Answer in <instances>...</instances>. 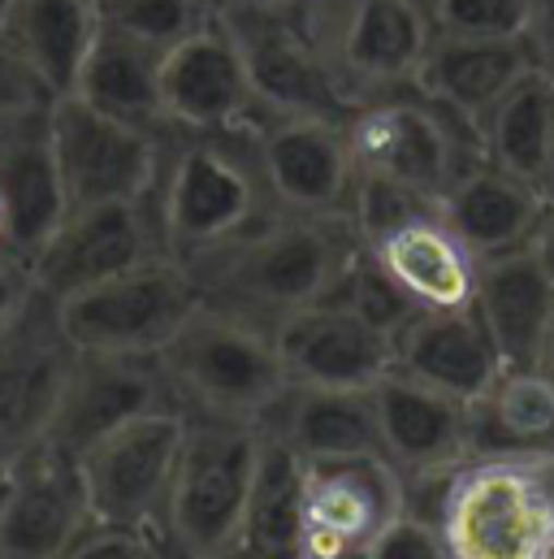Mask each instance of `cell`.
<instances>
[{
  "label": "cell",
  "mask_w": 554,
  "mask_h": 559,
  "mask_svg": "<svg viewBox=\"0 0 554 559\" xmlns=\"http://www.w3.org/2000/svg\"><path fill=\"white\" fill-rule=\"evenodd\" d=\"M356 248L360 235L351 217L269 213L261 226L182 265L208 308L274 334L286 317L321 304L334 290Z\"/></svg>",
  "instance_id": "6da1fadb"
},
{
  "label": "cell",
  "mask_w": 554,
  "mask_h": 559,
  "mask_svg": "<svg viewBox=\"0 0 554 559\" xmlns=\"http://www.w3.org/2000/svg\"><path fill=\"white\" fill-rule=\"evenodd\" d=\"M429 490L424 512L437 521L450 559H554L546 460L472 455Z\"/></svg>",
  "instance_id": "7a4b0ae2"
},
{
  "label": "cell",
  "mask_w": 554,
  "mask_h": 559,
  "mask_svg": "<svg viewBox=\"0 0 554 559\" xmlns=\"http://www.w3.org/2000/svg\"><path fill=\"white\" fill-rule=\"evenodd\" d=\"M277 213L256 152L252 127L230 135H186L156 182V226L165 252L178 261L204 257Z\"/></svg>",
  "instance_id": "3957f363"
},
{
  "label": "cell",
  "mask_w": 554,
  "mask_h": 559,
  "mask_svg": "<svg viewBox=\"0 0 554 559\" xmlns=\"http://www.w3.org/2000/svg\"><path fill=\"white\" fill-rule=\"evenodd\" d=\"M156 360L173 404L186 417L265 425L290 391L274 334L208 304L173 334Z\"/></svg>",
  "instance_id": "277c9868"
},
{
  "label": "cell",
  "mask_w": 554,
  "mask_h": 559,
  "mask_svg": "<svg viewBox=\"0 0 554 559\" xmlns=\"http://www.w3.org/2000/svg\"><path fill=\"white\" fill-rule=\"evenodd\" d=\"M265 425L186 417L160 538L186 559H234L256 486Z\"/></svg>",
  "instance_id": "5b68a950"
},
{
  "label": "cell",
  "mask_w": 554,
  "mask_h": 559,
  "mask_svg": "<svg viewBox=\"0 0 554 559\" xmlns=\"http://www.w3.org/2000/svg\"><path fill=\"white\" fill-rule=\"evenodd\" d=\"M303 31L356 109L416 87L433 22L420 0H294Z\"/></svg>",
  "instance_id": "8992f818"
},
{
  "label": "cell",
  "mask_w": 554,
  "mask_h": 559,
  "mask_svg": "<svg viewBox=\"0 0 554 559\" xmlns=\"http://www.w3.org/2000/svg\"><path fill=\"white\" fill-rule=\"evenodd\" d=\"M347 143L356 174L412 187L429 200H446V191L485 160L481 131L416 87L356 109L347 118Z\"/></svg>",
  "instance_id": "52a82bcc"
},
{
  "label": "cell",
  "mask_w": 554,
  "mask_h": 559,
  "mask_svg": "<svg viewBox=\"0 0 554 559\" xmlns=\"http://www.w3.org/2000/svg\"><path fill=\"white\" fill-rule=\"evenodd\" d=\"M204 308L191 270L160 252L127 274L96 282L57 304L61 330L79 352L96 356H160L173 334Z\"/></svg>",
  "instance_id": "ba28073f"
},
{
  "label": "cell",
  "mask_w": 554,
  "mask_h": 559,
  "mask_svg": "<svg viewBox=\"0 0 554 559\" xmlns=\"http://www.w3.org/2000/svg\"><path fill=\"white\" fill-rule=\"evenodd\" d=\"M44 135L70 209L147 200L160 182V140L143 127L92 109L79 96H57L44 109Z\"/></svg>",
  "instance_id": "9c48e42d"
},
{
  "label": "cell",
  "mask_w": 554,
  "mask_h": 559,
  "mask_svg": "<svg viewBox=\"0 0 554 559\" xmlns=\"http://www.w3.org/2000/svg\"><path fill=\"white\" fill-rule=\"evenodd\" d=\"M79 347L65 338L57 299L31 295L0 325V473L48 442Z\"/></svg>",
  "instance_id": "30bf717a"
},
{
  "label": "cell",
  "mask_w": 554,
  "mask_h": 559,
  "mask_svg": "<svg viewBox=\"0 0 554 559\" xmlns=\"http://www.w3.org/2000/svg\"><path fill=\"white\" fill-rule=\"evenodd\" d=\"M182 438H186V413L169 404L143 413L131 425L113 429L105 442H96L79 460L92 521L160 534Z\"/></svg>",
  "instance_id": "8fae6325"
},
{
  "label": "cell",
  "mask_w": 554,
  "mask_h": 559,
  "mask_svg": "<svg viewBox=\"0 0 554 559\" xmlns=\"http://www.w3.org/2000/svg\"><path fill=\"white\" fill-rule=\"evenodd\" d=\"M408 508H412V486L386 455L303 460L308 559H364V551Z\"/></svg>",
  "instance_id": "7c38bea8"
},
{
  "label": "cell",
  "mask_w": 554,
  "mask_h": 559,
  "mask_svg": "<svg viewBox=\"0 0 554 559\" xmlns=\"http://www.w3.org/2000/svg\"><path fill=\"white\" fill-rule=\"evenodd\" d=\"M221 22L243 52L261 114L325 122L351 118V105L342 100L325 57L294 13V0L281 9H221Z\"/></svg>",
  "instance_id": "4fadbf2b"
},
{
  "label": "cell",
  "mask_w": 554,
  "mask_h": 559,
  "mask_svg": "<svg viewBox=\"0 0 554 559\" xmlns=\"http://www.w3.org/2000/svg\"><path fill=\"white\" fill-rule=\"evenodd\" d=\"M252 152L277 213L351 217L360 174L347 143V122L261 114L252 122Z\"/></svg>",
  "instance_id": "5bb4252c"
},
{
  "label": "cell",
  "mask_w": 554,
  "mask_h": 559,
  "mask_svg": "<svg viewBox=\"0 0 554 559\" xmlns=\"http://www.w3.org/2000/svg\"><path fill=\"white\" fill-rule=\"evenodd\" d=\"M160 105L165 127L182 135H230L261 118L243 52L230 26L208 17L200 31L165 48L160 57Z\"/></svg>",
  "instance_id": "9a60e30c"
},
{
  "label": "cell",
  "mask_w": 554,
  "mask_h": 559,
  "mask_svg": "<svg viewBox=\"0 0 554 559\" xmlns=\"http://www.w3.org/2000/svg\"><path fill=\"white\" fill-rule=\"evenodd\" d=\"M160 252H165V239H160L156 217L147 213V200L87 204V209H70L57 235L35 252L31 278L39 295L61 304L96 282L135 270Z\"/></svg>",
  "instance_id": "2e32d148"
},
{
  "label": "cell",
  "mask_w": 554,
  "mask_h": 559,
  "mask_svg": "<svg viewBox=\"0 0 554 559\" xmlns=\"http://www.w3.org/2000/svg\"><path fill=\"white\" fill-rule=\"evenodd\" d=\"M87 525L79 460L39 447L0 473V559H61Z\"/></svg>",
  "instance_id": "e0dca14e"
},
{
  "label": "cell",
  "mask_w": 554,
  "mask_h": 559,
  "mask_svg": "<svg viewBox=\"0 0 554 559\" xmlns=\"http://www.w3.org/2000/svg\"><path fill=\"white\" fill-rule=\"evenodd\" d=\"M382 429V455L408 477V486H437L450 468L472 460V404L390 369L373 386Z\"/></svg>",
  "instance_id": "ac0fdd59"
},
{
  "label": "cell",
  "mask_w": 554,
  "mask_h": 559,
  "mask_svg": "<svg viewBox=\"0 0 554 559\" xmlns=\"http://www.w3.org/2000/svg\"><path fill=\"white\" fill-rule=\"evenodd\" d=\"M169 382L160 373L156 356H96V352H79L74 373L61 391L57 417L48 429L52 451L83 460L96 442H105L113 429L131 425L135 417L152 408H169ZM178 408V404H173Z\"/></svg>",
  "instance_id": "d6986e66"
},
{
  "label": "cell",
  "mask_w": 554,
  "mask_h": 559,
  "mask_svg": "<svg viewBox=\"0 0 554 559\" xmlns=\"http://www.w3.org/2000/svg\"><path fill=\"white\" fill-rule=\"evenodd\" d=\"M274 343L290 386L373 391L395 369V338L334 299L286 317L274 330Z\"/></svg>",
  "instance_id": "ffe728a7"
},
{
  "label": "cell",
  "mask_w": 554,
  "mask_h": 559,
  "mask_svg": "<svg viewBox=\"0 0 554 559\" xmlns=\"http://www.w3.org/2000/svg\"><path fill=\"white\" fill-rule=\"evenodd\" d=\"M395 369L477 404L503 373V356L477 308H416L395 334Z\"/></svg>",
  "instance_id": "44dd1931"
},
{
  "label": "cell",
  "mask_w": 554,
  "mask_h": 559,
  "mask_svg": "<svg viewBox=\"0 0 554 559\" xmlns=\"http://www.w3.org/2000/svg\"><path fill=\"white\" fill-rule=\"evenodd\" d=\"M416 308H472L481 261L450 230L442 204L364 243Z\"/></svg>",
  "instance_id": "7402d4cb"
},
{
  "label": "cell",
  "mask_w": 554,
  "mask_h": 559,
  "mask_svg": "<svg viewBox=\"0 0 554 559\" xmlns=\"http://www.w3.org/2000/svg\"><path fill=\"white\" fill-rule=\"evenodd\" d=\"M472 308L481 312L503 369H538L554 317V278L533 243L481 261Z\"/></svg>",
  "instance_id": "603a6c76"
},
{
  "label": "cell",
  "mask_w": 554,
  "mask_h": 559,
  "mask_svg": "<svg viewBox=\"0 0 554 559\" xmlns=\"http://www.w3.org/2000/svg\"><path fill=\"white\" fill-rule=\"evenodd\" d=\"M533 48L529 39H459V35H433L424 66L416 74V92L446 105L463 122L481 131L490 109L511 92L520 74H529Z\"/></svg>",
  "instance_id": "cb8c5ba5"
},
{
  "label": "cell",
  "mask_w": 554,
  "mask_h": 559,
  "mask_svg": "<svg viewBox=\"0 0 554 559\" xmlns=\"http://www.w3.org/2000/svg\"><path fill=\"white\" fill-rule=\"evenodd\" d=\"M442 213L450 230L472 248V257L490 261L533 243L538 222L546 213V191L481 160L446 191Z\"/></svg>",
  "instance_id": "d4e9b609"
},
{
  "label": "cell",
  "mask_w": 554,
  "mask_h": 559,
  "mask_svg": "<svg viewBox=\"0 0 554 559\" xmlns=\"http://www.w3.org/2000/svg\"><path fill=\"white\" fill-rule=\"evenodd\" d=\"M100 22L105 13L96 0H9L0 35L26 57V66L57 100L74 92Z\"/></svg>",
  "instance_id": "484cf974"
},
{
  "label": "cell",
  "mask_w": 554,
  "mask_h": 559,
  "mask_svg": "<svg viewBox=\"0 0 554 559\" xmlns=\"http://www.w3.org/2000/svg\"><path fill=\"white\" fill-rule=\"evenodd\" d=\"M160 48L143 44L138 35L100 22V35L83 61V74L70 96L87 100L92 109L122 118L131 127H143L152 135L169 131L165 127V105H160Z\"/></svg>",
  "instance_id": "4316f807"
},
{
  "label": "cell",
  "mask_w": 554,
  "mask_h": 559,
  "mask_svg": "<svg viewBox=\"0 0 554 559\" xmlns=\"http://www.w3.org/2000/svg\"><path fill=\"white\" fill-rule=\"evenodd\" d=\"M299 460H342V455H382V429L373 391H334V386H290L277 413L265 420Z\"/></svg>",
  "instance_id": "83f0119b"
},
{
  "label": "cell",
  "mask_w": 554,
  "mask_h": 559,
  "mask_svg": "<svg viewBox=\"0 0 554 559\" xmlns=\"http://www.w3.org/2000/svg\"><path fill=\"white\" fill-rule=\"evenodd\" d=\"M65 213L70 200L44 131L0 152V248L31 265L35 252L57 235Z\"/></svg>",
  "instance_id": "f1b7e54d"
},
{
  "label": "cell",
  "mask_w": 554,
  "mask_h": 559,
  "mask_svg": "<svg viewBox=\"0 0 554 559\" xmlns=\"http://www.w3.org/2000/svg\"><path fill=\"white\" fill-rule=\"evenodd\" d=\"M472 455H554V382L542 369H503L472 404Z\"/></svg>",
  "instance_id": "f546056e"
},
{
  "label": "cell",
  "mask_w": 554,
  "mask_h": 559,
  "mask_svg": "<svg viewBox=\"0 0 554 559\" xmlns=\"http://www.w3.org/2000/svg\"><path fill=\"white\" fill-rule=\"evenodd\" d=\"M234 559H308L303 551V460L265 429L256 486Z\"/></svg>",
  "instance_id": "4dcf8cb0"
},
{
  "label": "cell",
  "mask_w": 554,
  "mask_h": 559,
  "mask_svg": "<svg viewBox=\"0 0 554 559\" xmlns=\"http://www.w3.org/2000/svg\"><path fill=\"white\" fill-rule=\"evenodd\" d=\"M554 140V79L546 70H529L511 83V92L490 109L481 122L485 160L542 187L546 191V165Z\"/></svg>",
  "instance_id": "1f68e13d"
},
{
  "label": "cell",
  "mask_w": 554,
  "mask_h": 559,
  "mask_svg": "<svg viewBox=\"0 0 554 559\" xmlns=\"http://www.w3.org/2000/svg\"><path fill=\"white\" fill-rule=\"evenodd\" d=\"M325 299L351 308L360 321H369L373 330H382V334H390V338L408 325V317L416 312V304L395 286V278L377 265V257H373L364 243L356 248V257L347 261V270L338 274L334 290H329Z\"/></svg>",
  "instance_id": "d6a6232c"
},
{
  "label": "cell",
  "mask_w": 554,
  "mask_h": 559,
  "mask_svg": "<svg viewBox=\"0 0 554 559\" xmlns=\"http://www.w3.org/2000/svg\"><path fill=\"white\" fill-rule=\"evenodd\" d=\"M533 0H429L433 35L459 39H525Z\"/></svg>",
  "instance_id": "836d02e7"
},
{
  "label": "cell",
  "mask_w": 554,
  "mask_h": 559,
  "mask_svg": "<svg viewBox=\"0 0 554 559\" xmlns=\"http://www.w3.org/2000/svg\"><path fill=\"white\" fill-rule=\"evenodd\" d=\"M208 17H217V9L208 0H113L105 9V22L131 31L160 52L173 48L178 39H186L191 31H200Z\"/></svg>",
  "instance_id": "e575fe53"
},
{
  "label": "cell",
  "mask_w": 554,
  "mask_h": 559,
  "mask_svg": "<svg viewBox=\"0 0 554 559\" xmlns=\"http://www.w3.org/2000/svg\"><path fill=\"white\" fill-rule=\"evenodd\" d=\"M364 559H450L446 551V538L437 530V521L424 512V508H408L369 551Z\"/></svg>",
  "instance_id": "d590c367"
},
{
  "label": "cell",
  "mask_w": 554,
  "mask_h": 559,
  "mask_svg": "<svg viewBox=\"0 0 554 559\" xmlns=\"http://www.w3.org/2000/svg\"><path fill=\"white\" fill-rule=\"evenodd\" d=\"M52 96L39 83V74L26 66V57L0 35V122L9 118H31L39 109H48Z\"/></svg>",
  "instance_id": "8d00e7d4"
},
{
  "label": "cell",
  "mask_w": 554,
  "mask_h": 559,
  "mask_svg": "<svg viewBox=\"0 0 554 559\" xmlns=\"http://www.w3.org/2000/svg\"><path fill=\"white\" fill-rule=\"evenodd\" d=\"M160 543V534H143V530H122V525H100L92 521L79 543L61 559H152Z\"/></svg>",
  "instance_id": "74e56055"
},
{
  "label": "cell",
  "mask_w": 554,
  "mask_h": 559,
  "mask_svg": "<svg viewBox=\"0 0 554 559\" xmlns=\"http://www.w3.org/2000/svg\"><path fill=\"white\" fill-rule=\"evenodd\" d=\"M31 295H35L31 265H26L22 257H13L9 248H0V325L13 321Z\"/></svg>",
  "instance_id": "f35d334b"
},
{
  "label": "cell",
  "mask_w": 554,
  "mask_h": 559,
  "mask_svg": "<svg viewBox=\"0 0 554 559\" xmlns=\"http://www.w3.org/2000/svg\"><path fill=\"white\" fill-rule=\"evenodd\" d=\"M529 48L538 70H546L554 79V0H533V17H529Z\"/></svg>",
  "instance_id": "ab89813d"
},
{
  "label": "cell",
  "mask_w": 554,
  "mask_h": 559,
  "mask_svg": "<svg viewBox=\"0 0 554 559\" xmlns=\"http://www.w3.org/2000/svg\"><path fill=\"white\" fill-rule=\"evenodd\" d=\"M533 252L542 257V265L551 270V278H554V200H546V213H542V222H538V235H533Z\"/></svg>",
  "instance_id": "60d3db41"
},
{
  "label": "cell",
  "mask_w": 554,
  "mask_h": 559,
  "mask_svg": "<svg viewBox=\"0 0 554 559\" xmlns=\"http://www.w3.org/2000/svg\"><path fill=\"white\" fill-rule=\"evenodd\" d=\"M538 369L554 382V317H551V330H546V343H542V356H538Z\"/></svg>",
  "instance_id": "b9f144b4"
},
{
  "label": "cell",
  "mask_w": 554,
  "mask_h": 559,
  "mask_svg": "<svg viewBox=\"0 0 554 559\" xmlns=\"http://www.w3.org/2000/svg\"><path fill=\"white\" fill-rule=\"evenodd\" d=\"M281 4H290V0H221V9H281Z\"/></svg>",
  "instance_id": "7bdbcfd3"
},
{
  "label": "cell",
  "mask_w": 554,
  "mask_h": 559,
  "mask_svg": "<svg viewBox=\"0 0 554 559\" xmlns=\"http://www.w3.org/2000/svg\"><path fill=\"white\" fill-rule=\"evenodd\" d=\"M152 559H186V556H182V551H173V547L160 538V543H156V551H152Z\"/></svg>",
  "instance_id": "ee69618b"
},
{
  "label": "cell",
  "mask_w": 554,
  "mask_h": 559,
  "mask_svg": "<svg viewBox=\"0 0 554 559\" xmlns=\"http://www.w3.org/2000/svg\"><path fill=\"white\" fill-rule=\"evenodd\" d=\"M546 200H554V140H551V165H546Z\"/></svg>",
  "instance_id": "f6af8a7d"
},
{
  "label": "cell",
  "mask_w": 554,
  "mask_h": 559,
  "mask_svg": "<svg viewBox=\"0 0 554 559\" xmlns=\"http://www.w3.org/2000/svg\"><path fill=\"white\" fill-rule=\"evenodd\" d=\"M546 477H551V490H554V455L546 460Z\"/></svg>",
  "instance_id": "bcb514c9"
},
{
  "label": "cell",
  "mask_w": 554,
  "mask_h": 559,
  "mask_svg": "<svg viewBox=\"0 0 554 559\" xmlns=\"http://www.w3.org/2000/svg\"><path fill=\"white\" fill-rule=\"evenodd\" d=\"M96 4H100V13H105V9H109V4H113V0H96Z\"/></svg>",
  "instance_id": "7dc6e473"
},
{
  "label": "cell",
  "mask_w": 554,
  "mask_h": 559,
  "mask_svg": "<svg viewBox=\"0 0 554 559\" xmlns=\"http://www.w3.org/2000/svg\"><path fill=\"white\" fill-rule=\"evenodd\" d=\"M4 4H9V0H0V22H4Z\"/></svg>",
  "instance_id": "c3c4849f"
},
{
  "label": "cell",
  "mask_w": 554,
  "mask_h": 559,
  "mask_svg": "<svg viewBox=\"0 0 554 559\" xmlns=\"http://www.w3.org/2000/svg\"><path fill=\"white\" fill-rule=\"evenodd\" d=\"M208 4H213V9H221V0H208Z\"/></svg>",
  "instance_id": "681fc988"
},
{
  "label": "cell",
  "mask_w": 554,
  "mask_h": 559,
  "mask_svg": "<svg viewBox=\"0 0 554 559\" xmlns=\"http://www.w3.org/2000/svg\"><path fill=\"white\" fill-rule=\"evenodd\" d=\"M420 4H424V9H429V0H420Z\"/></svg>",
  "instance_id": "f907efd6"
}]
</instances>
